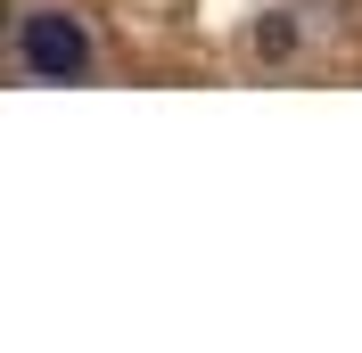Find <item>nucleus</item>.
Returning <instances> with one entry per match:
<instances>
[{"mask_svg": "<svg viewBox=\"0 0 362 353\" xmlns=\"http://www.w3.org/2000/svg\"><path fill=\"white\" fill-rule=\"evenodd\" d=\"M17 58H25V74H42V83H83L90 33H83V17H66V8H33V17L17 25Z\"/></svg>", "mask_w": 362, "mask_h": 353, "instance_id": "nucleus-1", "label": "nucleus"}]
</instances>
